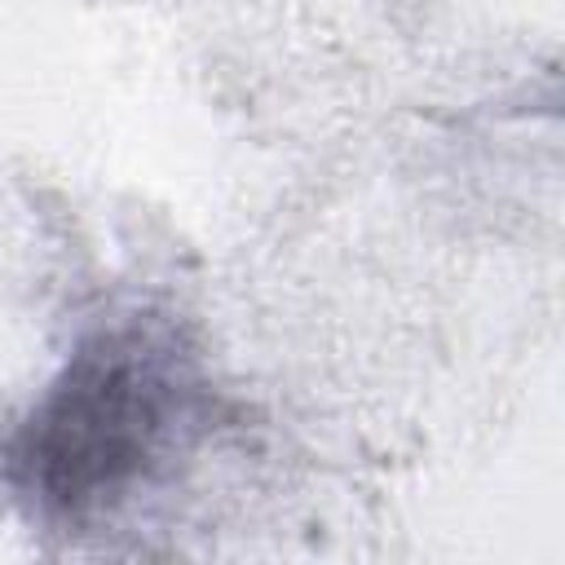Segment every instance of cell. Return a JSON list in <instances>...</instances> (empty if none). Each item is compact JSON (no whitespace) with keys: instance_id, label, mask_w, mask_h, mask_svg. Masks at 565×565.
Segmentation results:
<instances>
[{"instance_id":"obj_1","label":"cell","mask_w":565,"mask_h":565,"mask_svg":"<svg viewBox=\"0 0 565 565\" xmlns=\"http://www.w3.org/2000/svg\"><path fill=\"white\" fill-rule=\"evenodd\" d=\"M212 415V384L172 322H106L0 437V481L49 525H93L159 486Z\"/></svg>"}]
</instances>
